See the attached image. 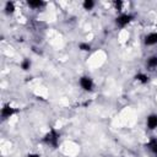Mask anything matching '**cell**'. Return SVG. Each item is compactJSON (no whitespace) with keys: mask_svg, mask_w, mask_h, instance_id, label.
Here are the masks:
<instances>
[{"mask_svg":"<svg viewBox=\"0 0 157 157\" xmlns=\"http://www.w3.org/2000/svg\"><path fill=\"white\" fill-rule=\"evenodd\" d=\"M29 67H31V60H29V59H25V60L21 63V69H22L23 71H27V70H29Z\"/></svg>","mask_w":157,"mask_h":157,"instance_id":"13","label":"cell"},{"mask_svg":"<svg viewBox=\"0 0 157 157\" xmlns=\"http://www.w3.org/2000/svg\"><path fill=\"white\" fill-rule=\"evenodd\" d=\"M147 147H148V150H150L155 156H157V140H156V139H151V140L148 141V144H147Z\"/></svg>","mask_w":157,"mask_h":157,"instance_id":"7","label":"cell"},{"mask_svg":"<svg viewBox=\"0 0 157 157\" xmlns=\"http://www.w3.org/2000/svg\"><path fill=\"white\" fill-rule=\"evenodd\" d=\"M145 44L146 45H155V44H157V32L148 33L145 37Z\"/></svg>","mask_w":157,"mask_h":157,"instance_id":"6","label":"cell"},{"mask_svg":"<svg viewBox=\"0 0 157 157\" xmlns=\"http://www.w3.org/2000/svg\"><path fill=\"white\" fill-rule=\"evenodd\" d=\"M78 49H80V50H82V52H88V50H91V45H90L88 43L82 42V43H80V44H78Z\"/></svg>","mask_w":157,"mask_h":157,"instance_id":"14","label":"cell"},{"mask_svg":"<svg viewBox=\"0 0 157 157\" xmlns=\"http://www.w3.org/2000/svg\"><path fill=\"white\" fill-rule=\"evenodd\" d=\"M135 78H136V81H139L141 83H147V81H148V76L146 74H137L135 76Z\"/></svg>","mask_w":157,"mask_h":157,"instance_id":"12","label":"cell"},{"mask_svg":"<svg viewBox=\"0 0 157 157\" xmlns=\"http://www.w3.org/2000/svg\"><path fill=\"white\" fill-rule=\"evenodd\" d=\"M15 113H16V110H15V108H12L11 105H4L2 109H1V117H2L4 119H7V118L12 117Z\"/></svg>","mask_w":157,"mask_h":157,"instance_id":"5","label":"cell"},{"mask_svg":"<svg viewBox=\"0 0 157 157\" xmlns=\"http://www.w3.org/2000/svg\"><path fill=\"white\" fill-rule=\"evenodd\" d=\"M146 66L150 69V70H153L155 67H157V56L153 55L151 58L147 59V63H146Z\"/></svg>","mask_w":157,"mask_h":157,"instance_id":"8","label":"cell"},{"mask_svg":"<svg viewBox=\"0 0 157 157\" xmlns=\"http://www.w3.org/2000/svg\"><path fill=\"white\" fill-rule=\"evenodd\" d=\"M82 6H83L85 10L90 11V10H92V9L94 7V1H93V0H85L83 4H82Z\"/></svg>","mask_w":157,"mask_h":157,"instance_id":"11","label":"cell"},{"mask_svg":"<svg viewBox=\"0 0 157 157\" xmlns=\"http://www.w3.org/2000/svg\"><path fill=\"white\" fill-rule=\"evenodd\" d=\"M115 7H117V10H121V7H123V1H115Z\"/></svg>","mask_w":157,"mask_h":157,"instance_id":"15","label":"cell"},{"mask_svg":"<svg viewBox=\"0 0 157 157\" xmlns=\"http://www.w3.org/2000/svg\"><path fill=\"white\" fill-rule=\"evenodd\" d=\"M43 141L47 145H50V146H53L55 148L58 146V144H59V134H58V131L55 129H50L45 134V136L43 137Z\"/></svg>","mask_w":157,"mask_h":157,"instance_id":"1","label":"cell"},{"mask_svg":"<svg viewBox=\"0 0 157 157\" xmlns=\"http://www.w3.org/2000/svg\"><path fill=\"white\" fill-rule=\"evenodd\" d=\"M27 4H28V6L32 7V9H40V7L44 5V2L40 1V0H29Z\"/></svg>","mask_w":157,"mask_h":157,"instance_id":"9","label":"cell"},{"mask_svg":"<svg viewBox=\"0 0 157 157\" xmlns=\"http://www.w3.org/2000/svg\"><path fill=\"white\" fill-rule=\"evenodd\" d=\"M27 157H39V155L38 153H29Z\"/></svg>","mask_w":157,"mask_h":157,"instance_id":"16","label":"cell"},{"mask_svg":"<svg viewBox=\"0 0 157 157\" xmlns=\"http://www.w3.org/2000/svg\"><path fill=\"white\" fill-rule=\"evenodd\" d=\"M132 20V16L129 13H121L115 18V23L119 27H125L128 23H130V21Z\"/></svg>","mask_w":157,"mask_h":157,"instance_id":"2","label":"cell"},{"mask_svg":"<svg viewBox=\"0 0 157 157\" xmlns=\"http://www.w3.org/2000/svg\"><path fill=\"white\" fill-rule=\"evenodd\" d=\"M146 125L150 130L157 129V114H150L146 120Z\"/></svg>","mask_w":157,"mask_h":157,"instance_id":"4","label":"cell"},{"mask_svg":"<svg viewBox=\"0 0 157 157\" xmlns=\"http://www.w3.org/2000/svg\"><path fill=\"white\" fill-rule=\"evenodd\" d=\"M13 11H15V4L12 1H7L5 4V12L7 15H11V13H13Z\"/></svg>","mask_w":157,"mask_h":157,"instance_id":"10","label":"cell"},{"mask_svg":"<svg viewBox=\"0 0 157 157\" xmlns=\"http://www.w3.org/2000/svg\"><path fill=\"white\" fill-rule=\"evenodd\" d=\"M80 86L85 90V91H92L93 88V81L91 77L88 76H82L80 78Z\"/></svg>","mask_w":157,"mask_h":157,"instance_id":"3","label":"cell"}]
</instances>
